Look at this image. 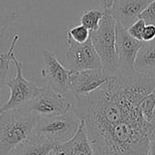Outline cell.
<instances>
[{
	"instance_id": "obj_20",
	"label": "cell",
	"mask_w": 155,
	"mask_h": 155,
	"mask_svg": "<svg viewBox=\"0 0 155 155\" xmlns=\"http://www.w3.org/2000/svg\"><path fill=\"white\" fill-rule=\"evenodd\" d=\"M140 18L143 19L146 24L155 25V0H153L141 13Z\"/></svg>"
},
{
	"instance_id": "obj_16",
	"label": "cell",
	"mask_w": 155,
	"mask_h": 155,
	"mask_svg": "<svg viewBox=\"0 0 155 155\" xmlns=\"http://www.w3.org/2000/svg\"><path fill=\"white\" fill-rule=\"evenodd\" d=\"M142 113L146 121L154 123L155 111V90H153L150 94H148L141 103Z\"/></svg>"
},
{
	"instance_id": "obj_21",
	"label": "cell",
	"mask_w": 155,
	"mask_h": 155,
	"mask_svg": "<svg viewBox=\"0 0 155 155\" xmlns=\"http://www.w3.org/2000/svg\"><path fill=\"white\" fill-rule=\"evenodd\" d=\"M155 38V25L146 24L143 32V41L147 42Z\"/></svg>"
},
{
	"instance_id": "obj_17",
	"label": "cell",
	"mask_w": 155,
	"mask_h": 155,
	"mask_svg": "<svg viewBox=\"0 0 155 155\" xmlns=\"http://www.w3.org/2000/svg\"><path fill=\"white\" fill-rule=\"evenodd\" d=\"M90 37V31L83 25L75 26L67 31L66 38L76 43H84Z\"/></svg>"
},
{
	"instance_id": "obj_15",
	"label": "cell",
	"mask_w": 155,
	"mask_h": 155,
	"mask_svg": "<svg viewBox=\"0 0 155 155\" xmlns=\"http://www.w3.org/2000/svg\"><path fill=\"white\" fill-rule=\"evenodd\" d=\"M104 15V11H101L98 9H92L85 11L81 16V25L85 26L90 32L94 31L98 28L101 19Z\"/></svg>"
},
{
	"instance_id": "obj_2",
	"label": "cell",
	"mask_w": 155,
	"mask_h": 155,
	"mask_svg": "<svg viewBox=\"0 0 155 155\" xmlns=\"http://www.w3.org/2000/svg\"><path fill=\"white\" fill-rule=\"evenodd\" d=\"M115 26L116 20L104 11L98 28L90 32V38L101 59L103 69L111 75L119 72L115 48Z\"/></svg>"
},
{
	"instance_id": "obj_19",
	"label": "cell",
	"mask_w": 155,
	"mask_h": 155,
	"mask_svg": "<svg viewBox=\"0 0 155 155\" xmlns=\"http://www.w3.org/2000/svg\"><path fill=\"white\" fill-rule=\"evenodd\" d=\"M145 25H146V23L144 22V20L142 18H139L133 25H131L127 28V30L133 37L143 41V32Z\"/></svg>"
},
{
	"instance_id": "obj_9",
	"label": "cell",
	"mask_w": 155,
	"mask_h": 155,
	"mask_svg": "<svg viewBox=\"0 0 155 155\" xmlns=\"http://www.w3.org/2000/svg\"><path fill=\"white\" fill-rule=\"evenodd\" d=\"M113 76L104 69L74 71L70 76V90L74 96L89 94L102 87Z\"/></svg>"
},
{
	"instance_id": "obj_12",
	"label": "cell",
	"mask_w": 155,
	"mask_h": 155,
	"mask_svg": "<svg viewBox=\"0 0 155 155\" xmlns=\"http://www.w3.org/2000/svg\"><path fill=\"white\" fill-rule=\"evenodd\" d=\"M57 147V144L34 134L16 147L8 155H50Z\"/></svg>"
},
{
	"instance_id": "obj_24",
	"label": "cell",
	"mask_w": 155,
	"mask_h": 155,
	"mask_svg": "<svg viewBox=\"0 0 155 155\" xmlns=\"http://www.w3.org/2000/svg\"><path fill=\"white\" fill-rule=\"evenodd\" d=\"M50 155H63V154H62V153H61L57 149H55V150H54V152H53V153H52Z\"/></svg>"
},
{
	"instance_id": "obj_18",
	"label": "cell",
	"mask_w": 155,
	"mask_h": 155,
	"mask_svg": "<svg viewBox=\"0 0 155 155\" xmlns=\"http://www.w3.org/2000/svg\"><path fill=\"white\" fill-rule=\"evenodd\" d=\"M20 16V14L15 12H3L0 13V43L5 37L7 29L12 23Z\"/></svg>"
},
{
	"instance_id": "obj_4",
	"label": "cell",
	"mask_w": 155,
	"mask_h": 155,
	"mask_svg": "<svg viewBox=\"0 0 155 155\" xmlns=\"http://www.w3.org/2000/svg\"><path fill=\"white\" fill-rule=\"evenodd\" d=\"M11 62L15 65L16 74L15 78L5 83V86L10 90V97L0 108V113L27 106L41 88L24 77L23 64L15 55V51L11 55Z\"/></svg>"
},
{
	"instance_id": "obj_13",
	"label": "cell",
	"mask_w": 155,
	"mask_h": 155,
	"mask_svg": "<svg viewBox=\"0 0 155 155\" xmlns=\"http://www.w3.org/2000/svg\"><path fill=\"white\" fill-rule=\"evenodd\" d=\"M134 69L155 79V38L147 42L143 41L134 62Z\"/></svg>"
},
{
	"instance_id": "obj_3",
	"label": "cell",
	"mask_w": 155,
	"mask_h": 155,
	"mask_svg": "<svg viewBox=\"0 0 155 155\" xmlns=\"http://www.w3.org/2000/svg\"><path fill=\"white\" fill-rule=\"evenodd\" d=\"M80 124L81 120L72 110L63 115L39 117L35 133L59 145L70 140Z\"/></svg>"
},
{
	"instance_id": "obj_25",
	"label": "cell",
	"mask_w": 155,
	"mask_h": 155,
	"mask_svg": "<svg viewBox=\"0 0 155 155\" xmlns=\"http://www.w3.org/2000/svg\"><path fill=\"white\" fill-rule=\"evenodd\" d=\"M154 90H155V88H154ZM154 122H155V111H154Z\"/></svg>"
},
{
	"instance_id": "obj_11",
	"label": "cell",
	"mask_w": 155,
	"mask_h": 155,
	"mask_svg": "<svg viewBox=\"0 0 155 155\" xmlns=\"http://www.w3.org/2000/svg\"><path fill=\"white\" fill-rule=\"evenodd\" d=\"M56 149L63 155H97L90 143L82 121L75 134L70 140L57 145Z\"/></svg>"
},
{
	"instance_id": "obj_5",
	"label": "cell",
	"mask_w": 155,
	"mask_h": 155,
	"mask_svg": "<svg viewBox=\"0 0 155 155\" xmlns=\"http://www.w3.org/2000/svg\"><path fill=\"white\" fill-rule=\"evenodd\" d=\"M73 103L50 86L41 87L35 98L25 106L39 117L63 115L73 109Z\"/></svg>"
},
{
	"instance_id": "obj_1",
	"label": "cell",
	"mask_w": 155,
	"mask_h": 155,
	"mask_svg": "<svg viewBox=\"0 0 155 155\" xmlns=\"http://www.w3.org/2000/svg\"><path fill=\"white\" fill-rule=\"evenodd\" d=\"M38 118L26 107L0 113V155H8L29 139Z\"/></svg>"
},
{
	"instance_id": "obj_22",
	"label": "cell",
	"mask_w": 155,
	"mask_h": 155,
	"mask_svg": "<svg viewBox=\"0 0 155 155\" xmlns=\"http://www.w3.org/2000/svg\"><path fill=\"white\" fill-rule=\"evenodd\" d=\"M147 155H155V132L152 139H151V143H150V146L148 149Z\"/></svg>"
},
{
	"instance_id": "obj_14",
	"label": "cell",
	"mask_w": 155,
	"mask_h": 155,
	"mask_svg": "<svg viewBox=\"0 0 155 155\" xmlns=\"http://www.w3.org/2000/svg\"><path fill=\"white\" fill-rule=\"evenodd\" d=\"M18 40H19V35H15L8 50L0 55V97L2 95L4 87L5 86V83H6L7 74L9 71L10 63H11V55L14 52L15 47Z\"/></svg>"
},
{
	"instance_id": "obj_10",
	"label": "cell",
	"mask_w": 155,
	"mask_h": 155,
	"mask_svg": "<svg viewBox=\"0 0 155 155\" xmlns=\"http://www.w3.org/2000/svg\"><path fill=\"white\" fill-rule=\"evenodd\" d=\"M153 0H115L107 11L126 29L140 18L141 13Z\"/></svg>"
},
{
	"instance_id": "obj_8",
	"label": "cell",
	"mask_w": 155,
	"mask_h": 155,
	"mask_svg": "<svg viewBox=\"0 0 155 155\" xmlns=\"http://www.w3.org/2000/svg\"><path fill=\"white\" fill-rule=\"evenodd\" d=\"M43 58L45 67L42 76L48 82V86L64 95L70 90V76L73 71L63 66L56 56L48 49L43 50Z\"/></svg>"
},
{
	"instance_id": "obj_6",
	"label": "cell",
	"mask_w": 155,
	"mask_h": 155,
	"mask_svg": "<svg viewBox=\"0 0 155 155\" xmlns=\"http://www.w3.org/2000/svg\"><path fill=\"white\" fill-rule=\"evenodd\" d=\"M68 49L65 53V65L71 71L103 69L101 59L94 49L91 38L84 43H76L66 38Z\"/></svg>"
},
{
	"instance_id": "obj_23",
	"label": "cell",
	"mask_w": 155,
	"mask_h": 155,
	"mask_svg": "<svg viewBox=\"0 0 155 155\" xmlns=\"http://www.w3.org/2000/svg\"><path fill=\"white\" fill-rule=\"evenodd\" d=\"M100 1H101V5H102L104 10H107V9H109L112 6L113 3L115 0H100Z\"/></svg>"
},
{
	"instance_id": "obj_7",
	"label": "cell",
	"mask_w": 155,
	"mask_h": 155,
	"mask_svg": "<svg viewBox=\"0 0 155 155\" xmlns=\"http://www.w3.org/2000/svg\"><path fill=\"white\" fill-rule=\"evenodd\" d=\"M143 43V41L133 37L128 30L120 22L116 21L115 48L119 72L135 70L134 62Z\"/></svg>"
}]
</instances>
